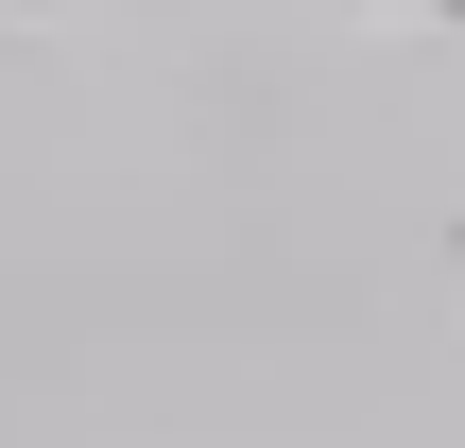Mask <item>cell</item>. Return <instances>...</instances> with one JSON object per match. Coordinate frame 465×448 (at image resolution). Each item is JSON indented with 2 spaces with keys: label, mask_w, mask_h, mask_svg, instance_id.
Instances as JSON below:
<instances>
[]
</instances>
